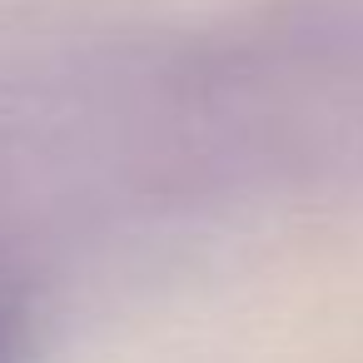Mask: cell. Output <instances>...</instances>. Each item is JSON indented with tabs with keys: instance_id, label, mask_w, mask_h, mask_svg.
<instances>
[{
	"instance_id": "cell-1",
	"label": "cell",
	"mask_w": 363,
	"mask_h": 363,
	"mask_svg": "<svg viewBox=\"0 0 363 363\" xmlns=\"http://www.w3.org/2000/svg\"><path fill=\"white\" fill-rule=\"evenodd\" d=\"M0 363H21V348H16V328L0 318Z\"/></svg>"
}]
</instances>
